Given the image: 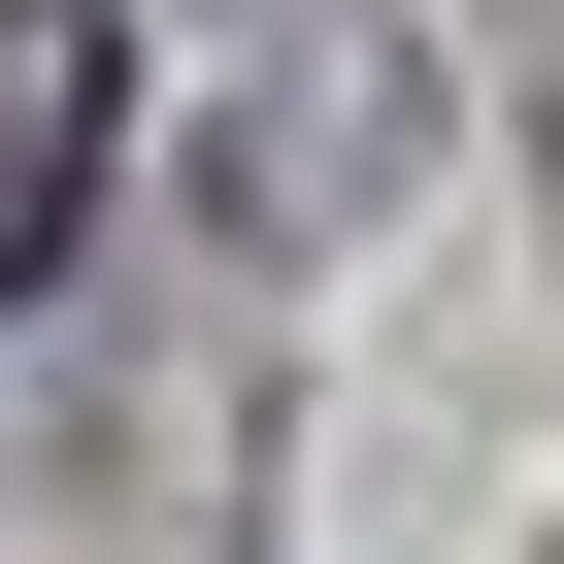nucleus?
I'll use <instances>...</instances> for the list:
<instances>
[{
	"instance_id": "f257e3e1",
	"label": "nucleus",
	"mask_w": 564,
	"mask_h": 564,
	"mask_svg": "<svg viewBox=\"0 0 564 564\" xmlns=\"http://www.w3.org/2000/svg\"><path fill=\"white\" fill-rule=\"evenodd\" d=\"M100 232V0H0V300Z\"/></svg>"
}]
</instances>
